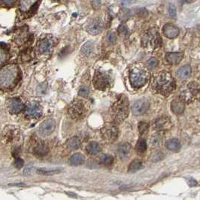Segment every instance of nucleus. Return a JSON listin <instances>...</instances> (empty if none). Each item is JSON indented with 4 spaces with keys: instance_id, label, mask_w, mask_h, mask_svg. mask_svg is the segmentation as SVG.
<instances>
[{
    "instance_id": "obj_32",
    "label": "nucleus",
    "mask_w": 200,
    "mask_h": 200,
    "mask_svg": "<svg viewBox=\"0 0 200 200\" xmlns=\"http://www.w3.org/2000/svg\"><path fill=\"white\" fill-rule=\"evenodd\" d=\"M148 128H149V124L145 123V122H140L138 123V131H139V133L141 135L148 131Z\"/></svg>"
},
{
    "instance_id": "obj_33",
    "label": "nucleus",
    "mask_w": 200,
    "mask_h": 200,
    "mask_svg": "<svg viewBox=\"0 0 200 200\" xmlns=\"http://www.w3.org/2000/svg\"><path fill=\"white\" fill-rule=\"evenodd\" d=\"M158 66V60L156 58H150L147 62V66L149 69H155Z\"/></svg>"
},
{
    "instance_id": "obj_29",
    "label": "nucleus",
    "mask_w": 200,
    "mask_h": 200,
    "mask_svg": "<svg viewBox=\"0 0 200 200\" xmlns=\"http://www.w3.org/2000/svg\"><path fill=\"white\" fill-rule=\"evenodd\" d=\"M114 158L113 157L109 156V155H104V156L101 157L100 158V163L104 165L105 166H109L113 163Z\"/></svg>"
},
{
    "instance_id": "obj_8",
    "label": "nucleus",
    "mask_w": 200,
    "mask_h": 200,
    "mask_svg": "<svg viewBox=\"0 0 200 200\" xmlns=\"http://www.w3.org/2000/svg\"><path fill=\"white\" fill-rule=\"evenodd\" d=\"M160 44H161V39H160V34L157 32H147L142 39V44L144 47H147L150 44L153 48H156L160 45Z\"/></svg>"
},
{
    "instance_id": "obj_19",
    "label": "nucleus",
    "mask_w": 200,
    "mask_h": 200,
    "mask_svg": "<svg viewBox=\"0 0 200 200\" xmlns=\"http://www.w3.org/2000/svg\"><path fill=\"white\" fill-rule=\"evenodd\" d=\"M53 46V43L50 39H44L42 42L40 43L39 46V52L41 54H48L50 52L51 48H52Z\"/></svg>"
},
{
    "instance_id": "obj_20",
    "label": "nucleus",
    "mask_w": 200,
    "mask_h": 200,
    "mask_svg": "<svg viewBox=\"0 0 200 200\" xmlns=\"http://www.w3.org/2000/svg\"><path fill=\"white\" fill-rule=\"evenodd\" d=\"M85 160V157L81 153H75L71 157L70 160H69V163L72 166H80V165L83 164Z\"/></svg>"
},
{
    "instance_id": "obj_12",
    "label": "nucleus",
    "mask_w": 200,
    "mask_h": 200,
    "mask_svg": "<svg viewBox=\"0 0 200 200\" xmlns=\"http://www.w3.org/2000/svg\"><path fill=\"white\" fill-rule=\"evenodd\" d=\"M26 113L29 117H39L42 114V108L37 102H30L26 105Z\"/></svg>"
},
{
    "instance_id": "obj_11",
    "label": "nucleus",
    "mask_w": 200,
    "mask_h": 200,
    "mask_svg": "<svg viewBox=\"0 0 200 200\" xmlns=\"http://www.w3.org/2000/svg\"><path fill=\"white\" fill-rule=\"evenodd\" d=\"M154 129L158 131L169 130L172 126V120L167 116H163L157 119L154 122Z\"/></svg>"
},
{
    "instance_id": "obj_2",
    "label": "nucleus",
    "mask_w": 200,
    "mask_h": 200,
    "mask_svg": "<svg viewBox=\"0 0 200 200\" xmlns=\"http://www.w3.org/2000/svg\"><path fill=\"white\" fill-rule=\"evenodd\" d=\"M19 68L16 65H8L0 69V88L9 90L16 85L19 79Z\"/></svg>"
},
{
    "instance_id": "obj_14",
    "label": "nucleus",
    "mask_w": 200,
    "mask_h": 200,
    "mask_svg": "<svg viewBox=\"0 0 200 200\" xmlns=\"http://www.w3.org/2000/svg\"><path fill=\"white\" fill-rule=\"evenodd\" d=\"M185 108V100L183 98H176L171 102V110L175 115H181Z\"/></svg>"
},
{
    "instance_id": "obj_4",
    "label": "nucleus",
    "mask_w": 200,
    "mask_h": 200,
    "mask_svg": "<svg viewBox=\"0 0 200 200\" xmlns=\"http://www.w3.org/2000/svg\"><path fill=\"white\" fill-rule=\"evenodd\" d=\"M149 73L148 70L142 66H135L130 71V81L135 88L143 87L148 82Z\"/></svg>"
},
{
    "instance_id": "obj_27",
    "label": "nucleus",
    "mask_w": 200,
    "mask_h": 200,
    "mask_svg": "<svg viewBox=\"0 0 200 200\" xmlns=\"http://www.w3.org/2000/svg\"><path fill=\"white\" fill-rule=\"evenodd\" d=\"M142 167V162L139 160H135L132 162L128 167L129 172H135L141 169Z\"/></svg>"
},
{
    "instance_id": "obj_1",
    "label": "nucleus",
    "mask_w": 200,
    "mask_h": 200,
    "mask_svg": "<svg viewBox=\"0 0 200 200\" xmlns=\"http://www.w3.org/2000/svg\"><path fill=\"white\" fill-rule=\"evenodd\" d=\"M176 87L174 77L168 72H159L153 77L152 88L155 92L164 96H168Z\"/></svg>"
},
{
    "instance_id": "obj_40",
    "label": "nucleus",
    "mask_w": 200,
    "mask_h": 200,
    "mask_svg": "<svg viewBox=\"0 0 200 200\" xmlns=\"http://www.w3.org/2000/svg\"><path fill=\"white\" fill-rule=\"evenodd\" d=\"M186 180H187V183H188V185H189V186L194 187V186H196V184H197V181H196L195 179H193V178H187Z\"/></svg>"
},
{
    "instance_id": "obj_38",
    "label": "nucleus",
    "mask_w": 200,
    "mask_h": 200,
    "mask_svg": "<svg viewBox=\"0 0 200 200\" xmlns=\"http://www.w3.org/2000/svg\"><path fill=\"white\" fill-rule=\"evenodd\" d=\"M168 12H169L170 16H171L172 17H176V9H175L174 5H170L169 8H168Z\"/></svg>"
},
{
    "instance_id": "obj_7",
    "label": "nucleus",
    "mask_w": 200,
    "mask_h": 200,
    "mask_svg": "<svg viewBox=\"0 0 200 200\" xmlns=\"http://www.w3.org/2000/svg\"><path fill=\"white\" fill-rule=\"evenodd\" d=\"M118 128L115 123H108L101 130V134L104 140L108 142H113L118 136Z\"/></svg>"
},
{
    "instance_id": "obj_23",
    "label": "nucleus",
    "mask_w": 200,
    "mask_h": 200,
    "mask_svg": "<svg viewBox=\"0 0 200 200\" xmlns=\"http://www.w3.org/2000/svg\"><path fill=\"white\" fill-rule=\"evenodd\" d=\"M49 148L46 145L40 143L34 148V153L39 157H44L48 153Z\"/></svg>"
},
{
    "instance_id": "obj_5",
    "label": "nucleus",
    "mask_w": 200,
    "mask_h": 200,
    "mask_svg": "<svg viewBox=\"0 0 200 200\" xmlns=\"http://www.w3.org/2000/svg\"><path fill=\"white\" fill-rule=\"evenodd\" d=\"M88 112V105L83 100H75L68 106V114L71 118L78 120L83 119Z\"/></svg>"
},
{
    "instance_id": "obj_36",
    "label": "nucleus",
    "mask_w": 200,
    "mask_h": 200,
    "mask_svg": "<svg viewBox=\"0 0 200 200\" xmlns=\"http://www.w3.org/2000/svg\"><path fill=\"white\" fill-rule=\"evenodd\" d=\"M117 37L116 34L114 32H110L108 35V41L110 44H115L116 42Z\"/></svg>"
},
{
    "instance_id": "obj_37",
    "label": "nucleus",
    "mask_w": 200,
    "mask_h": 200,
    "mask_svg": "<svg viewBox=\"0 0 200 200\" xmlns=\"http://www.w3.org/2000/svg\"><path fill=\"white\" fill-rule=\"evenodd\" d=\"M118 32L119 33L123 35V36H126L129 33V30L127 29V27L125 25H123V24L119 26Z\"/></svg>"
},
{
    "instance_id": "obj_15",
    "label": "nucleus",
    "mask_w": 200,
    "mask_h": 200,
    "mask_svg": "<svg viewBox=\"0 0 200 200\" xmlns=\"http://www.w3.org/2000/svg\"><path fill=\"white\" fill-rule=\"evenodd\" d=\"M163 32L164 36L168 39H175L179 35V29L173 24H166L163 28Z\"/></svg>"
},
{
    "instance_id": "obj_43",
    "label": "nucleus",
    "mask_w": 200,
    "mask_h": 200,
    "mask_svg": "<svg viewBox=\"0 0 200 200\" xmlns=\"http://www.w3.org/2000/svg\"><path fill=\"white\" fill-rule=\"evenodd\" d=\"M17 1V0H3V2H4V3L6 5H7V6H12L14 3H15V2Z\"/></svg>"
},
{
    "instance_id": "obj_26",
    "label": "nucleus",
    "mask_w": 200,
    "mask_h": 200,
    "mask_svg": "<svg viewBox=\"0 0 200 200\" xmlns=\"http://www.w3.org/2000/svg\"><path fill=\"white\" fill-rule=\"evenodd\" d=\"M135 150L138 154H143L147 150V143L145 139L144 138H139L136 145H135Z\"/></svg>"
},
{
    "instance_id": "obj_21",
    "label": "nucleus",
    "mask_w": 200,
    "mask_h": 200,
    "mask_svg": "<svg viewBox=\"0 0 200 200\" xmlns=\"http://www.w3.org/2000/svg\"><path fill=\"white\" fill-rule=\"evenodd\" d=\"M166 147L167 149L172 151H178L181 148V145L178 139L172 138L166 142Z\"/></svg>"
},
{
    "instance_id": "obj_24",
    "label": "nucleus",
    "mask_w": 200,
    "mask_h": 200,
    "mask_svg": "<svg viewBox=\"0 0 200 200\" xmlns=\"http://www.w3.org/2000/svg\"><path fill=\"white\" fill-rule=\"evenodd\" d=\"M191 68L190 66H184L181 67V69H178L177 72V75L178 77L181 79H186L191 75Z\"/></svg>"
},
{
    "instance_id": "obj_44",
    "label": "nucleus",
    "mask_w": 200,
    "mask_h": 200,
    "mask_svg": "<svg viewBox=\"0 0 200 200\" xmlns=\"http://www.w3.org/2000/svg\"><path fill=\"white\" fill-rule=\"evenodd\" d=\"M54 1H57V0H54Z\"/></svg>"
},
{
    "instance_id": "obj_16",
    "label": "nucleus",
    "mask_w": 200,
    "mask_h": 200,
    "mask_svg": "<svg viewBox=\"0 0 200 200\" xmlns=\"http://www.w3.org/2000/svg\"><path fill=\"white\" fill-rule=\"evenodd\" d=\"M132 152V147L129 143H123L121 144L118 147L117 149V153H118L119 157L122 160H126L131 155Z\"/></svg>"
},
{
    "instance_id": "obj_6",
    "label": "nucleus",
    "mask_w": 200,
    "mask_h": 200,
    "mask_svg": "<svg viewBox=\"0 0 200 200\" xmlns=\"http://www.w3.org/2000/svg\"><path fill=\"white\" fill-rule=\"evenodd\" d=\"M93 86L99 90H105L110 86L111 79L108 74L101 69H97L92 80Z\"/></svg>"
},
{
    "instance_id": "obj_30",
    "label": "nucleus",
    "mask_w": 200,
    "mask_h": 200,
    "mask_svg": "<svg viewBox=\"0 0 200 200\" xmlns=\"http://www.w3.org/2000/svg\"><path fill=\"white\" fill-rule=\"evenodd\" d=\"M60 169H46V168H39L37 170V172L39 174L44 175H50L57 174V173L60 172Z\"/></svg>"
},
{
    "instance_id": "obj_22",
    "label": "nucleus",
    "mask_w": 200,
    "mask_h": 200,
    "mask_svg": "<svg viewBox=\"0 0 200 200\" xmlns=\"http://www.w3.org/2000/svg\"><path fill=\"white\" fill-rule=\"evenodd\" d=\"M100 145L95 142H90L86 147V151L90 155H96L97 153H100Z\"/></svg>"
},
{
    "instance_id": "obj_13",
    "label": "nucleus",
    "mask_w": 200,
    "mask_h": 200,
    "mask_svg": "<svg viewBox=\"0 0 200 200\" xmlns=\"http://www.w3.org/2000/svg\"><path fill=\"white\" fill-rule=\"evenodd\" d=\"M103 29V23L100 19L94 20L92 23H90L87 27V31L90 35H98L100 34Z\"/></svg>"
},
{
    "instance_id": "obj_3",
    "label": "nucleus",
    "mask_w": 200,
    "mask_h": 200,
    "mask_svg": "<svg viewBox=\"0 0 200 200\" xmlns=\"http://www.w3.org/2000/svg\"><path fill=\"white\" fill-rule=\"evenodd\" d=\"M129 102L128 98L123 94L118 96L115 103L111 108V115L114 121L120 123L123 121L129 115Z\"/></svg>"
},
{
    "instance_id": "obj_35",
    "label": "nucleus",
    "mask_w": 200,
    "mask_h": 200,
    "mask_svg": "<svg viewBox=\"0 0 200 200\" xmlns=\"http://www.w3.org/2000/svg\"><path fill=\"white\" fill-rule=\"evenodd\" d=\"M6 57H7V54L6 50L0 47V65L6 60Z\"/></svg>"
},
{
    "instance_id": "obj_18",
    "label": "nucleus",
    "mask_w": 200,
    "mask_h": 200,
    "mask_svg": "<svg viewBox=\"0 0 200 200\" xmlns=\"http://www.w3.org/2000/svg\"><path fill=\"white\" fill-rule=\"evenodd\" d=\"M183 53H168L166 55V60L170 64H178L183 59Z\"/></svg>"
},
{
    "instance_id": "obj_17",
    "label": "nucleus",
    "mask_w": 200,
    "mask_h": 200,
    "mask_svg": "<svg viewBox=\"0 0 200 200\" xmlns=\"http://www.w3.org/2000/svg\"><path fill=\"white\" fill-rule=\"evenodd\" d=\"M9 108L12 113H19L24 108V105L19 99H12L9 102Z\"/></svg>"
},
{
    "instance_id": "obj_25",
    "label": "nucleus",
    "mask_w": 200,
    "mask_h": 200,
    "mask_svg": "<svg viewBox=\"0 0 200 200\" xmlns=\"http://www.w3.org/2000/svg\"><path fill=\"white\" fill-rule=\"evenodd\" d=\"M81 143L80 139L77 137H73V138H71L70 139L68 140L66 145L68 148L72 150H77L81 147Z\"/></svg>"
},
{
    "instance_id": "obj_42",
    "label": "nucleus",
    "mask_w": 200,
    "mask_h": 200,
    "mask_svg": "<svg viewBox=\"0 0 200 200\" xmlns=\"http://www.w3.org/2000/svg\"><path fill=\"white\" fill-rule=\"evenodd\" d=\"M101 6V1L100 0H93L92 2V6H93L94 9H99Z\"/></svg>"
},
{
    "instance_id": "obj_41",
    "label": "nucleus",
    "mask_w": 200,
    "mask_h": 200,
    "mask_svg": "<svg viewBox=\"0 0 200 200\" xmlns=\"http://www.w3.org/2000/svg\"><path fill=\"white\" fill-rule=\"evenodd\" d=\"M151 144L153 145V146L157 147L160 144V139L157 136L153 137V138H152L151 139Z\"/></svg>"
},
{
    "instance_id": "obj_34",
    "label": "nucleus",
    "mask_w": 200,
    "mask_h": 200,
    "mask_svg": "<svg viewBox=\"0 0 200 200\" xmlns=\"http://www.w3.org/2000/svg\"><path fill=\"white\" fill-rule=\"evenodd\" d=\"M78 94L80 96L83 97V98H87V97H88L89 94H90V90H89V88L87 87L84 86V87H81V89L79 90Z\"/></svg>"
},
{
    "instance_id": "obj_31",
    "label": "nucleus",
    "mask_w": 200,
    "mask_h": 200,
    "mask_svg": "<svg viewBox=\"0 0 200 200\" xmlns=\"http://www.w3.org/2000/svg\"><path fill=\"white\" fill-rule=\"evenodd\" d=\"M188 89H190L191 90V93L193 95L196 96V94H198L199 92V84L196 82H191L187 85Z\"/></svg>"
},
{
    "instance_id": "obj_28",
    "label": "nucleus",
    "mask_w": 200,
    "mask_h": 200,
    "mask_svg": "<svg viewBox=\"0 0 200 200\" xmlns=\"http://www.w3.org/2000/svg\"><path fill=\"white\" fill-rule=\"evenodd\" d=\"M92 50H93V44L91 42H88L84 44L81 51L84 54L89 56L92 54Z\"/></svg>"
},
{
    "instance_id": "obj_9",
    "label": "nucleus",
    "mask_w": 200,
    "mask_h": 200,
    "mask_svg": "<svg viewBox=\"0 0 200 200\" xmlns=\"http://www.w3.org/2000/svg\"><path fill=\"white\" fill-rule=\"evenodd\" d=\"M56 122L54 119H47L39 126V133L42 136H48L55 130Z\"/></svg>"
},
{
    "instance_id": "obj_10",
    "label": "nucleus",
    "mask_w": 200,
    "mask_h": 200,
    "mask_svg": "<svg viewBox=\"0 0 200 200\" xmlns=\"http://www.w3.org/2000/svg\"><path fill=\"white\" fill-rule=\"evenodd\" d=\"M150 106V103L148 100L146 99H141V100H137L133 104L132 107V111L134 115L139 116L142 115L148 110Z\"/></svg>"
},
{
    "instance_id": "obj_39",
    "label": "nucleus",
    "mask_w": 200,
    "mask_h": 200,
    "mask_svg": "<svg viewBox=\"0 0 200 200\" xmlns=\"http://www.w3.org/2000/svg\"><path fill=\"white\" fill-rule=\"evenodd\" d=\"M24 162L22 159L21 158H17L14 161V166H15L16 168H21L23 166H24Z\"/></svg>"
}]
</instances>
